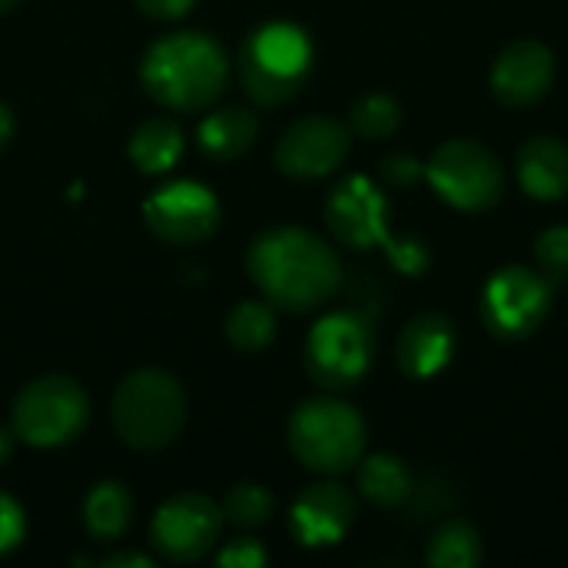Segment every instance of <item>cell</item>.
Instances as JSON below:
<instances>
[{
	"mask_svg": "<svg viewBox=\"0 0 568 568\" xmlns=\"http://www.w3.org/2000/svg\"><path fill=\"white\" fill-rule=\"evenodd\" d=\"M266 549L256 539H233L216 552V566L223 568H260L266 566Z\"/></svg>",
	"mask_w": 568,
	"mask_h": 568,
	"instance_id": "obj_30",
	"label": "cell"
},
{
	"mask_svg": "<svg viewBox=\"0 0 568 568\" xmlns=\"http://www.w3.org/2000/svg\"><path fill=\"white\" fill-rule=\"evenodd\" d=\"M426 180L443 203L466 213L493 210L506 193V170L499 156L473 136L439 143L426 160Z\"/></svg>",
	"mask_w": 568,
	"mask_h": 568,
	"instance_id": "obj_7",
	"label": "cell"
},
{
	"mask_svg": "<svg viewBox=\"0 0 568 568\" xmlns=\"http://www.w3.org/2000/svg\"><path fill=\"white\" fill-rule=\"evenodd\" d=\"M20 0H0V13H10Z\"/></svg>",
	"mask_w": 568,
	"mask_h": 568,
	"instance_id": "obj_35",
	"label": "cell"
},
{
	"mask_svg": "<svg viewBox=\"0 0 568 568\" xmlns=\"http://www.w3.org/2000/svg\"><path fill=\"white\" fill-rule=\"evenodd\" d=\"M143 220L156 240L170 246H193L220 226V200L196 180H170L146 196Z\"/></svg>",
	"mask_w": 568,
	"mask_h": 568,
	"instance_id": "obj_11",
	"label": "cell"
},
{
	"mask_svg": "<svg viewBox=\"0 0 568 568\" xmlns=\"http://www.w3.org/2000/svg\"><path fill=\"white\" fill-rule=\"evenodd\" d=\"M536 270L549 280L552 290L568 286V226H549L536 236L532 246Z\"/></svg>",
	"mask_w": 568,
	"mask_h": 568,
	"instance_id": "obj_26",
	"label": "cell"
},
{
	"mask_svg": "<svg viewBox=\"0 0 568 568\" xmlns=\"http://www.w3.org/2000/svg\"><path fill=\"white\" fill-rule=\"evenodd\" d=\"M223 523V509L210 496L176 493L156 509L150 523V542L166 562H200L213 552Z\"/></svg>",
	"mask_w": 568,
	"mask_h": 568,
	"instance_id": "obj_10",
	"label": "cell"
},
{
	"mask_svg": "<svg viewBox=\"0 0 568 568\" xmlns=\"http://www.w3.org/2000/svg\"><path fill=\"white\" fill-rule=\"evenodd\" d=\"M103 568H150L153 566V559L150 556H140V552H116V556H106Z\"/></svg>",
	"mask_w": 568,
	"mask_h": 568,
	"instance_id": "obj_32",
	"label": "cell"
},
{
	"mask_svg": "<svg viewBox=\"0 0 568 568\" xmlns=\"http://www.w3.org/2000/svg\"><path fill=\"white\" fill-rule=\"evenodd\" d=\"M150 20H180L196 0H133Z\"/></svg>",
	"mask_w": 568,
	"mask_h": 568,
	"instance_id": "obj_31",
	"label": "cell"
},
{
	"mask_svg": "<svg viewBox=\"0 0 568 568\" xmlns=\"http://www.w3.org/2000/svg\"><path fill=\"white\" fill-rule=\"evenodd\" d=\"M323 216L349 250H373L389 240V203L369 176H343L326 196Z\"/></svg>",
	"mask_w": 568,
	"mask_h": 568,
	"instance_id": "obj_13",
	"label": "cell"
},
{
	"mask_svg": "<svg viewBox=\"0 0 568 568\" xmlns=\"http://www.w3.org/2000/svg\"><path fill=\"white\" fill-rule=\"evenodd\" d=\"M403 123V106L389 93H366L349 110V130L363 140H389Z\"/></svg>",
	"mask_w": 568,
	"mask_h": 568,
	"instance_id": "obj_24",
	"label": "cell"
},
{
	"mask_svg": "<svg viewBox=\"0 0 568 568\" xmlns=\"http://www.w3.org/2000/svg\"><path fill=\"white\" fill-rule=\"evenodd\" d=\"M240 83L260 106L290 103L313 67V43L303 27L273 20L256 27L240 47Z\"/></svg>",
	"mask_w": 568,
	"mask_h": 568,
	"instance_id": "obj_3",
	"label": "cell"
},
{
	"mask_svg": "<svg viewBox=\"0 0 568 568\" xmlns=\"http://www.w3.org/2000/svg\"><path fill=\"white\" fill-rule=\"evenodd\" d=\"M27 532V516L20 509V503L7 493H0V556L13 552L23 542Z\"/></svg>",
	"mask_w": 568,
	"mask_h": 568,
	"instance_id": "obj_29",
	"label": "cell"
},
{
	"mask_svg": "<svg viewBox=\"0 0 568 568\" xmlns=\"http://www.w3.org/2000/svg\"><path fill=\"white\" fill-rule=\"evenodd\" d=\"M133 519V496L123 483H97L83 499V526L97 542H116Z\"/></svg>",
	"mask_w": 568,
	"mask_h": 568,
	"instance_id": "obj_21",
	"label": "cell"
},
{
	"mask_svg": "<svg viewBox=\"0 0 568 568\" xmlns=\"http://www.w3.org/2000/svg\"><path fill=\"white\" fill-rule=\"evenodd\" d=\"M276 336V306L266 300H243L226 316V339L240 353H260Z\"/></svg>",
	"mask_w": 568,
	"mask_h": 568,
	"instance_id": "obj_23",
	"label": "cell"
},
{
	"mask_svg": "<svg viewBox=\"0 0 568 568\" xmlns=\"http://www.w3.org/2000/svg\"><path fill=\"white\" fill-rule=\"evenodd\" d=\"M13 429H7V426H0V466H7L10 459H13Z\"/></svg>",
	"mask_w": 568,
	"mask_h": 568,
	"instance_id": "obj_34",
	"label": "cell"
},
{
	"mask_svg": "<svg viewBox=\"0 0 568 568\" xmlns=\"http://www.w3.org/2000/svg\"><path fill=\"white\" fill-rule=\"evenodd\" d=\"M353 146V130L339 116L313 113L296 120L276 143V166L293 180H320L343 166Z\"/></svg>",
	"mask_w": 568,
	"mask_h": 568,
	"instance_id": "obj_12",
	"label": "cell"
},
{
	"mask_svg": "<svg viewBox=\"0 0 568 568\" xmlns=\"http://www.w3.org/2000/svg\"><path fill=\"white\" fill-rule=\"evenodd\" d=\"M552 83H556V53L536 37H519L506 43L489 70L493 97L516 110L539 103L552 90Z\"/></svg>",
	"mask_w": 568,
	"mask_h": 568,
	"instance_id": "obj_14",
	"label": "cell"
},
{
	"mask_svg": "<svg viewBox=\"0 0 568 568\" xmlns=\"http://www.w3.org/2000/svg\"><path fill=\"white\" fill-rule=\"evenodd\" d=\"M196 136H200V150L206 156H213V160H236V156H243L256 143L260 120L246 106H223V110H213L200 123Z\"/></svg>",
	"mask_w": 568,
	"mask_h": 568,
	"instance_id": "obj_19",
	"label": "cell"
},
{
	"mask_svg": "<svg viewBox=\"0 0 568 568\" xmlns=\"http://www.w3.org/2000/svg\"><path fill=\"white\" fill-rule=\"evenodd\" d=\"M290 449L293 456L323 476H339L356 469L366 453V423L356 406L336 396H316L293 409L290 416Z\"/></svg>",
	"mask_w": 568,
	"mask_h": 568,
	"instance_id": "obj_4",
	"label": "cell"
},
{
	"mask_svg": "<svg viewBox=\"0 0 568 568\" xmlns=\"http://www.w3.org/2000/svg\"><path fill=\"white\" fill-rule=\"evenodd\" d=\"M183 143L186 140H183V130H180L176 120L150 116L130 136V160L143 173L156 176V173H166V170L176 166V160L183 156Z\"/></svg>",
	"mask_w": 568,
	"mask_h": 568,
	"instance_id": "obj_20",
	"label": "cell"
},
{
	"mask_svg": "<svg viewBox=\"0 0 568 568\" xmlns=\"http://www.w3.org/2000/svg\"><path fill=\"white\" fill-rule=\"evenodd\" d=\"M552 310V286L549 280L523 263H509L503 270H496L486 286H483V300H479V316L483 326L506 343H519L529 339L542 329V323L549 320Z\"/></svg>",
	"mask_w": 568,
	"mask_h": 568,
	"instance_id": "obj_9",
	"label": "cell"
},
{
	"mask_svg": "<svg viewBox=\"0 0 568 568\" xmlns=\"http://www.w3.org/2000/svg\"><path fill=\"white\" fill-rule=\"evenodd\" d=\"M383 250H386V256H389V263L399 270V273H406V276H419V273H426L429 270V246L423 243V240H416V236H403V240H386L383 243Z\"/></svg>",
	"mask_w": 568,
	"mask_h": 568,
	"instance_id": "obj_27",
	"label": "cell"
},
{
	"mask_svg": "<svg viewBox=\"0 0 568 568\" xmlns=\"http://www.w3.org/2000/svg\"><path fill=\"white\" fill-rule=\"evenodd\" d=\"M356 523V496L339 483L306 486L290 509V532L300 546H336Z\"/></svg>",
	"mask_w": 568,
	"mask_h": 568,
	"instance_id": "obj_15",
	"label": "cell"
},
{
	"mask_svg": "<svg viewBox=\"0 0 568 568\" xmlns=\"http://www.w3.org/2000/svg\"><path fill=\"white\" fill-rule=\"evenodd\" d=\"M379 173H383V180H386L389 186L406 190V186L426 180V163L416 160L413 153H389V156L379 160Z\"/></svg>",
	"mask_w": 568,
	"mask_h": 568,
	"instance_id": "obj_28",
	"label": "cell"
},
{
	"mask_svg": "<svg viewBox=\"0 0 568 568\" xmlns=\"http://www.w3.org/2000/svg\"><path fill=\"white\" fill-rule=\"evenodd\" d=\"M413 469L393 453H373L356 463V489L379 509H396L413 496Z\"/></svg>",
	"mask_w": 568,
	"mask_h": 568,
	"instance_id": "obj_18",
	"label": "cell"
},
{
	"mask_svg": "<svg viewBox=\"0 0 568 568\" xmlns=\"http://www.w3.org/2000/svg\"><path fill=\"white\" fill-rule=\"evenodd\" d=\"M13 140V113L7 103H0V150Z\"/></svg>",
	"mask_w": 568,
	"mask_h": 568,
	"instance_id": "obj_33",
	"label": "cell"
},
{
	"mask_svg": "<svg viewBox=\"0 0 568 568\" xmlns=\"http://www.w3.org/2000/svg\"><path fill=\"white\" fill-rule=\"evenodd\" d=\"M273 496L256 486V483H243V486H233L226 503H223V519L240 526V529H260L273 519Z\"/></svg>",
	"mask_w": 568,
	"mask_h": 568,
	"instance_id": "obj_25",
	"label": "cell"
},
{
	"mask_svg": "<svg viewBox=\"0 0 568 568\" xmlns=\"http://www.w3.org/2000/svg\"><path fill=\"white\" fill-rule=\"evenodd\" d=\"M433 568H476L483 562V536L469 519H446L426 546Z\"/></svg>",
	"mask_w": 568,
	"mask_h": 568,
	"instance_id": "obj_22",
	"label": "cell"
},
{
	"mask_svg": "<svg viewBox=\"0 0 568 568\" xmlns=\"http://www.w3.org/2000/svg\"><path fill=\"white\" fill-rule=\"evenodd\" d=\"M186 423V393L163 369H136L113 393V429L140 453L166 449Z\"/></svg>",
	"mask_w": 568,
	"mask_h": 568,
	"instance_id": "obj_5",
	"label": "cell"
},
{
	"mask_svg": "<svg viewBox=\"0 0 568 568\" xmlns=\"http://www.w3.org/2000/svg\"><path fill=\"white\" fill-rule=\"evenodd\" d=\"M87 416L90 399L80 383L67 376H40L17 393L10 409V429L27 446L57 449L83 433Z\"/></svg>",
	"mask_w": 568,
	"mask_h": 568,
	"instance_id": "obj_8",
	"label": "cell"
},
{
	"mask_svg": "<svg viewBox=\"0 0 568 568\" xmlns=\"http://www.w3.org/2000/svg\"><path fill=\"white\" fill-rule=\"evenodd\" d=\"M519 190L536 203H556L568 196V143L549 133L529 136L516 153Z\"/></svg>",
	"mask_w": 568,
	"mask_h": 568,
	"instance_id": "obj_17",
	"label": "cell"
},
{
	"mask_svg": "<svg viewBox=\"0 0 568 568\" xmlns=\"http://www.w3.org/2000/svg\"><path fill=\"white\" fill-rule=\"evenodd\" d=\"M459 349V329L446 313L413 316L396 339V366L409 379L439 376Z\"/></svg>",
	"mask_w": 568,
	"mask_h": 568,
	"instance_id": "obj_16",
	"label": "cell"
},
{
	"mask_svg": "<svg viewBox=\"0 0 568 568\" xmlns=\"http://www.w3.org/2000/svg\"><path fill=\"white\" fill-rule=\"evenodd\" d=\"M140 83L166 110H206L230 87V57L200 30L166 33L143 53Z\"/></svg>",
	"mask_w": 568,
	"mask_h": 568,
	"instance_id": "obj_2",
	"label": "cell"
},
{
	"mask_svg": "<svg viewBox=\"0 0 568 568\" xmlns=\"http://www.w3.org/2000/svg\"><path fill=\"white\" fill-rule=\"evenodd\" d=\"M376 356L373 323L356 310L326 313L306 336L303 366L310 379L326 393H346L359 386Z\"/></svg>",
	"mask_w": 568,
	"mask_h": 568,
	"instance_id": "obj_6",
	"label": "cell"
},
{
	"mask_svg": "<svg viewBox=\"0 0 568 568\" xmlns=\"http://www.w3.org/2000/svg\"><path fill=\"white\" fill-rule=\"evenodd\" d=\"M246 273L266 303L293 316L320 310L343 283L336 250L300 226L263 230L246 250Z\"/></svg>",
	"mask_w": 568,
	"mask_h": 568,
	"instance_id": "obj_1",
	"label": "cell"
}]
</instances>
